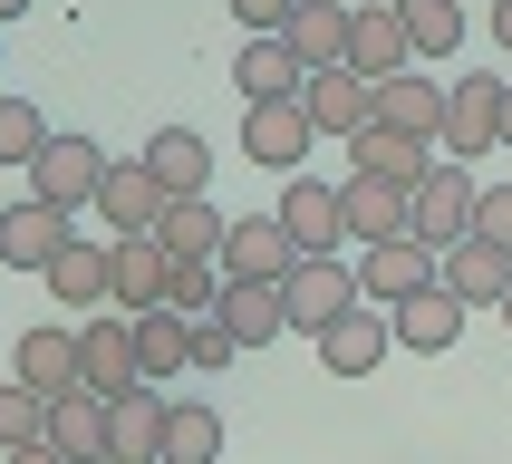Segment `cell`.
Here are the masks:
<instances>
[{
	"mask_svg": "<svg viewBox=\"0 0 512 464\" xmlns=\"http://www.w3.org/2000/svg\"><path fill=\"white\" fill-rule=\"evenodd\" d=\"M0 464H78V455H58V445H20V455H0Z\"/></svg>",
	"mask_w": 512,
	"mask_h": 464,
	"instance_id": "cell-38",
	"label": "cell"
},
{
	"mask_svg": "<svg viewBox=\"0 0 512 464\" xmlns=\"http://www.w3.org/2000/svg\"><path fill=\"white\" fill-rule=\"evenodd\" d=\"M20 445H49V397H29L20 377L0 387V455H20Z\"/></svg>",
	"mask_w": 512,
	"mask_h": 464,
	"instance_id": "cell-34",
	"label": "cell"
},
{
	"mask_svg": "<svg viewBox=\"0 0 512 464\" xmlns=\"http://www.w3.org/2000/svg\"><path fill=\"white\" fill-rule=\"evenodd\" d=\"M155 242H165L174 261H223V242H232V213H223L213 194H194V203H165Z\"/></svg>",
	"mask_w": 512,
	"mask_h": 464,
	"instance_id": "cell-24",
	"label": "cell"
},
{
	"mask_svg": "<svg viewBox=\"0 0 512 464\" xmlns=\"http://www.w3.org/2000/svg\"><path fill=\"white\" fill-rule=\"evenodd\" d=\"M232 358H242V339H232L223 319H194V329H184V368L213 377V368H232Z\"/></svg>",
	"mask_w": 512,
	"mask_h": 464,
	"instance_id": "cell-35",
	"label": "cell"
},
{
	"mask_svg": "<svg viewBox=\"0 0 512 464\" xmlns=\"http://www.w3.org/2000/svg\"><path fill=\"white\" fill-rule=\"evenodd\" d=\"M503 329H512V300H503Z\"/></svg>",
	"mask_w": 512,
	"mask_h": 464,
	"instance_id": "cell-42",
	"label": "cell"
},
{
	"mask_svg": "<svg viewBox=\"0 0 512 464\" xmlns=\"http://www.w3.org/2000/svg\"><path fill=\"white\" fill-rule=\"evenodd\" d=\"M232 87H242V107H271V97H300V87H310V68H300V49H290V39H242Z\"/></svg>",
	"mask_w": 512,
	"mask_h": 464,
	"instance_id": "cell-20",
	"label": "cell"
},
{
	"mask_svg": "<svg viewBox=\"0 0 512 464\" xmlns=\"http://www.w3.org/2000/svg\"><path fill=\"white\" fill-rule=\"evenodd\" d=\"M387 348H397V319H387V310H348L339 329H319V368H329V377H377Z\"/></svg>",
	"mask_w": 512,
	"mask_h": 464,
	"instance_id": "cell-15",
	"label": "cell"
},
{
	"mask_svg": "<svg viewBox=\"0 0 512 464\" xmlns=\"http://www.w3.org/2000/svg\"><path fill=\"white\" fill-rule=\"evenodd\" d=\"M445 281V261L426 252V242H368L358 252V290H368V310H406L416 290Z\"/></svg>",
	"mask_w": 512,
	"mask_h": 464,
	"instance_id": "cell-7",
	"label": "cell"
},
{
	"mask_svg": "<svg viewBox=\"0 0 512 464\" xmlns=\"http://www.w3.org/2000/svg\"><path fill=\"white\" fill-rule=\"evenodd\" d=\"M165 464H223V416L203 397H174V426H165Z\"/></svg>",
	"mask_w": 512,
	"mask_h": 464,
	"instance_id": "cell-30",
	"label": "cell"
},
{
	"mask_svg": "<svg viewBox=\"0 0 512 464\" xmlns=\"http://www.w3.org/2000/svg\"><path fill=\"white\" fill-rule=\"evenodd\" d=\"M145 165H155V184H165L174 203H194L203 184H213V155H203V136H194V126H155Z\"/></svg>",
	"mask_w": 512,
	"mask_h": 464,
	"instance_id": "cell-28",
	"label": "cell"
},
{
	"mask_svg": "<svg viewBox=\"0 0 512 464\" xmlns=\"http://www.w3.org/2000/svg\"><path fill=\"white\" fill-rule=\"evenodd\" d=\"M68 252V213H58V203H10V213H0V261H10V271H49V261Z\"/></svg>",
	"mask_w": 512,
	"mask_h": 464,
	"instance_id": "cell-16",
	"label": "cell"
},
{
	"mask_svg": "<svg viewBox=\"0 0 512 464\" xmlns=\"http://www.w3.org/2000/svg\"><path fill=\"white\" fill-rule=\"evenodd\" d=\"M78 387L87 397H126V387H145V368H136V319L126 310H87L78 319Z\"/></svg>",
	"mask_w": 512,
	"mask_h": 464,
	"instance_id": "cell-2",
	"label": "cell"
},
{
	"mask_svg": "<svg viewBox=\"0 0 512 464\" xmlns=\"http://www.w3.org/2000/svg\"><path fill=\"white\" fill-rule=\"evenodd\" d=\"M348 20H358V0H300V10H290V49H300V68H348Z\"/></svg>",
	"mask_w": 512,
	"mask_h": 464,
	"instance_id": "cell-19",
	"label": "cell"
},
{
	"mask_svg": "<svg viewBox=\"0 0 512 464\" xmlns=\"http://www.w3.org/2000/svg\"><path fill=\"white\" fill-rule=\"evenodd\" d=\"M493 49L512 58V0H493Z\"/></svg>",
	"mask_w": 512,
	"mask_h": 464,
	"instance_id": "cell-39",
	"label": "cell"
},
{
	"mask_svg": "<svg viewBox=\"0 0 512 464\" xmlns=\"http://www.w3.org/2000/svg\"><path fill=\"white\" fill-rule=\"evenodd\" d=\"M165 281H174V252L155 242V232H126V242H107V310H126V319L165 310Z\"/></svg>",
	"mask_w": 512,
	"mask_h": 464,
	"instance_id": "cell-4",
	"label": "cell"
},
{
	"mask_svg": "<svg viewBox=\"0 0 512 464\" xmlns=\"http://www.w3.org/2000/svg\"><path fill=\"white\" fill-rule=\"evenodd\" d=\"M474 213H484V184H474V165H435L426 184H416V223H406V242H426V252L445 261L455 242H474Z\"/></svg>",
	"mask_w": 512,
	"mask_h": 464,
	"instance_id": "cell-1",
	"label": "cell"
},
{
	"mask_svg": "<svg viewBox=\"0 0 512 464\" xmlns=\"http://www.w3.org/2000/svg\"><path fill=\"white\" fill-rule=\"evenodd\" d=\"M445 290H455L464 310H503V300H512V252H493V242H455V252H445Z\"/></svg>",
	"mask_w": 512,
	"mask_h": 464,
	"instance_id": "cell-27",
	"label": "cell"
},
{
	"mask_svg": "<svg viewBox=\"0 0 512 464\" xmlns=\"http://www.w3.org/2000/svg\"><path fill=\"white\" fill-rule=\"evenodd\" d=\"M290 10H300V0H232V20L252 29V39H281V29H290Z\"/></svg>",
	"mask_w": 512,
	"mask_h": 464,
	"instance_id": "cell-37",
	"label": "cell"
},
{
	"mask_svg": "<svg viewBox=\"0 0 512 464\" xmlns=\"http://www.w3.org/2000/svg\"><path fill=\"white\" fill-rule=\"evenodd\" d=\"M397 20H406V49L416 58H455L464 49V10L455 0H397Z\"/></svg>",
	"mask_w": 512,
	"mask_h": 464,
	"instance_id": "cell-31",
	"label": "cell"
},
{
	"mask_svg": "<svg viewBox=\"0 0 512 464\" xmlns=\"http://www.w3.org/2000/svg\"><path fill=\"white\" fill-rule=\"evenodd\" d=\"M165 184H155V165L145 155H116L107 165V184H97V223H107V242H126V232H155L165 223Z\"/></svg>",
	"mask_w": 512,
	"mask_h": 464,
	"instance_id": "cell-8",
	"label": "cell"
},
{
	"mask_svg": "<svg viewBox=\"0 0 512 464\" xmlns=\"http://www.w3.org/2000/svg\"><path fill=\"white\" fill-rule=\"evenodd\" d=\"M300 107H310V126L319 136H368V78H358V68H319L310 87H300Z\"/></svg>",
	"mask_w": 512,
	"mask_h": 464,
	"instance_id": "cell-23",
	"label": "cell"
},
{
	"mask_svg": "<svg viewBox=\"0 0 512 464\" xmlns=\"http://www.w3.org/2000/svg\"><path fill=\"white\" fill-rule=\"evenodd\" d=\"M136 368H145V387L184 377V319H174V310H145L136 319Z\"/></svg>",
	"mask_w": 512,
	"mask_h": 464,
	"instance_id": "cell-32",
	"label": "cell"
},
{
	"mask_svg": "<svg viewBox=\"0 0 512 464\" xmlns=\"http://www.w3.org/2000/svg\"><path fill=\"white\" fill-rule=\"evenodd\" d=\"M455 10H464V0H455Z\"/></svg>",
	"mask_w": 512,
	"mask_h": 464,
	"instance_id": "cell-43",
	"label": "cell"
},
{
	"mask_svg": "<svg viewBox=\"0 0 512 464\" xmlns=\"http://www.w3.org/2000/svg\"><path fill=\"white\" fill-rule=\"evenodd\" d=\"M281 232L300 242V261H339V242H348V203H339V184L290 174V184H281Z\"/></svg>",
	"mask_w": 512,
	"mask_h": 464,
	"instance_id": "cell-5",
	"label": "cell"
},
{
	"mask_svg": "<svg viewBox=\"0 0 512 464\" xmlns=\"http://www.w3.org/2000/svg\"><path fill=\"white\" fill-rule=\"evenodd\" d=\"M39 281H49L58 310H107V242H97V232H68V252H58Z\"/></svg>",
	"mask_w": 512,
	"mask_h": 464,
	"instance_id": "cell-22",
	"label": "cell"
},
{
	"mask_svg": "<svg viewBox=\"0 0 512 464\" xmlns=\"http://www.w3.org/2000/svg\"><path fill=\"white\" fill-rule=\"evenodd\" d=\"M319 145V126H310V107L300 97H271V107H242V155L252 165H271V174H300V155Z\"/></svg>",
	"mask_w": 512,
	"mask_h": 464,
	"instance_id": "cell-11",
	"label": "cell"
},
{
	"mask_svg": "<svg viewBox=\"0 0 512 464\" xmlns=\"http://www.w3.org/2000/svg\"><path fill=\"white\" fill-rule=\"evenodd\" d=\"M165 426H174L165 387H126L107 406V464H165Z\"/></svg>",
	"mask_w": 512,
	"mask_h": 464,
	"instance_id": "cell-12",
	"label": "cell"
},
{
	"mask_svg": "<svg viewBox=\"0 0 512 464\" xmlns=\"http://www.w3.org/2000/svg\"><path fill=\"white\" fill-rule=\"evenodd\" d=\"M387 319H397V348H416V358H445V348L464 339V300H455L445 281L416 290V300H406V310H387Z\"/></svg>",
	"mask_w": 512,
	"mask_h": 464,
	"instance_id": "cell-25",
	"label": "cell"
},
{
	"mask_svg": "<svg viewBox=\"0 0 512 464\" xmlns=\"http://www.w3.org/2000/svg\"><path fill=\"white\" fill-rule=\"evenodd\" d=\"M503 155H512V78H503Z\"/></svg>",
	"mask_w": 512,
	"mask_h": 464,
	"instance_id": "cell-40",
	"label": "cell"
},
{
	"mask_svg": "<svg viewBox=\"0 0 512 464\" xmlns=\"http://www.w3.org/2000/svg\"><path fill=\"white\" fill-rule=\"evenodd\" d=\"M97 184H107V145H97V136H49V155L29 165V194L58 203V213L97 203Z\"/></svg>",
	"mask_w": 512,
	"mask_h": 464,
	"instance_id": "cell-6",
	"label": "cell"
},
{
	"mask_svg": "<svg viewBox=\"0 0 512 464\" xmlns=\"http://www.w3.org/2000/svg\"><path fill=\"white\" fill-rule=\"evenodd\" d=\"M213 319H223L242 348H271L290 329V300H281V281H223V310Z\"/></svg>",
	"mask_w": 512,
	"mask_h": 464,
	"instance_id": "cell-26",
	"label": "cell"
},
{
	"mask_svg": "<svg viewBox=\"0 0 512 464\" xmlns=\"http://www.w3.org/2000/svg\"><path fill=\"white\" fill-rule=\"evenodd\" d=\"M49 445L58 455H78V464H107V397H58L49 406Z\"/></svg>",
	"mask_w": 512,
	"mask_h": 464,
	"instance_id": "cell-29",
	"label": "cell"
},
{
	"mask_svg": "<svg viewBox=\"0 0 512 464\" xmlns=\"http://www.w3.org/2000/svg\"><path fill=\"white\" fill-rule=\"evenodd\" d=\"M49 116L29 107V97H0V165H39V155H49Z\"/></svg>",
	"mask_w": 512,
	"mask_h": 464,
	"instance_id": "cell-33",
	"label": "cell"
},
{
	"mask_svg": "<svg viewBox=\"0 0 512 464\" xmlns=\"http://www.w3.org/2000/svg\"><path fill=\"white\" fill-rule=\"evenodd\" d=\"M10 368H20V387H29V397H78V329H58V319H49V329H20V358H10Z\"/></svg>",
	"mask_w": 512,
	"mask_h": 464,
	"instance_id": "cell-17",
	"label": "cell"
},
{
	"mask_svg": "<svg viewBox=\"0 0 512 464\" xmlns=\"http://www.w3.org/2000/svg\"><path fill=\"white\" fill-rule=\"evenodd\" d=\"M368 126H387V136H416V145H445V78H387L368 87Z\"/></svg>",
	"mask_w": 512,
	"mask_h": 464,
	"instance_id": "cell-9",
	"label": "cell"
},
{
	"mask_svg": "<svg viewBox=\"0 0 512 464\" xmlns=\"http://www.w3.org/2000/svg\"><path fill=\"white\" fill-rule=\"evenodd\" d=\"M474 242L512 252V184H484V213H474Z\"/></svg>",
	"mask_w": 512,
	"mask_h": 464,
	"instance_id": "cell-36",
	"label": "cell"
},
{
	"mask_svg": "<svg viewBox=\"0 0 512 464\" xmlns=\"http://www.w3.org/2000/svg\"><path fill=\"white\" fill-rule=\"evenodd\" d=\"M281 300H290V329H339L348 310H368V290H358V261H300L281 281Z\"/></svg>",
	"mask_w": 512,
	"mask_h": 464,
	"instance_id": "cell-3",
	"label": "cell"
},
{
	"mask_svg": "<svg viewBox=\"0 0 512 464\" xmlns=\"http://www.w3.org/2000/svg\"><path fill=\"white\" fill-rule=\"evenodd\" d=\"M503 145V78H455L445 87V165Z\"/></svg>",
	"mask_w": 512,
	"mask_h": 464,
	"instance_id": "cell-10",
	"label": "cell"
},
{
	"mask_svg": "<svg viewBox=\"0 0 512 464\" xmlns=\"http://www.w3.org/2000/svg\"><path fill=\"white\" fill-rule=\"evenodd\" d=\"M348 68H358L368 87H387V78H406V68H416L397 0H358V20H348Z\"/></svg>",
	"mask_w": 512,
	"mask_h": 464,
	"instance_id": "cell-13",
	"label": "cell"
},
{
	"mask_svg": "<svg viewBox=\"0 0 512 464\" xmlns=\"http://www.w3.org/2000/svg\"><path fill=\"white\" fill-rule=\"evenodd\" d=\"M435 165H445L435 145H416V136H387V126L348 136V174H377V184H397V194H416V184H426Z\"/></svg>",
	"mask_w": 512,
	"mask_h": 464,
	"instance_id": "cell-18",
	"label": "cell"
},
{
	"mask_svg": "<svg viewBox=\"0 0 512 464\" xmlns=\"http://www.w3.org/2000/svg\"><path fill=\"white\" fill-rule=\"evenodd\" d=\"M339 203H348V232L358 242H406V223H416V194L377 184V174H339Z\"/></svg>",
	"mask_w": 512,
	"mask_h": 464,
	"instance_id": "cell-21",
	"label": "cell"
},
{
	"mask_svg": "<svg viewBox=\"0 0 512 464\" xmlns=\"http://www.w3.org/2000/svg\"><path fill=\"white\" fill-rule=\"evenodd\" d=\"M290 271H300V242L281 232V213L232 223V242H223V281H290Z\"/></svg>",
	"mask_w": 512,
	"mask_h": 464,
	"instance_id": "cell-14",
	"label": "cell"
},
{
	"mask_svg": "<svg viewBox=\"0 0 512 464\" xmlns=\"http://www.w3.org/2000/svg\"><path fill=\"white\" fill-rule=\"evenodd\" d=\"M20 10H29V0H0V29H10V20H20Z\"/></svg>",
	"mask_w": 512,
	"mask_h": 464,
	"instance_id": "cell-41",
	"label": "cell"
}]
</instances>
